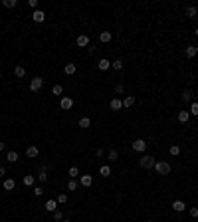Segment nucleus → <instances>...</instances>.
I'll use <instances>...</instances> for the list:
<instances>
[{
    "label": "nucleus",
    "mask_w": 198,
    "mask_h": 222,
    "mask_svg": "<svg viewBox=\"0 0 198 222\" xmlns=\"http://www.w3.org/2000/svg\"><path fill=\"white\" fill-rule=\"evenodd\" d=\"M155 163H157V161H155V159L151 157V155H143V157L139 159V167H141V169H147V171H149V169H153V167H155Z\"/></svg>",
    "instance_id": "nucleus-1"
},
{
    "label": "nucleus",
    "mask_w": 198,
    "mask_h": 222,
    "mask_svg": "<svg viewBox=\"0 0 198 222\" xmlns=\"http://www.w3.org/2000/svg\"><path fill=\"white\" fill-rule=\"evenodd\" d=\"M153 169L157 171L159 175H163V177H165V175H170V165H168V163H165V161H157Z\"/></svg>",
    "instance_id": "nucleus-2"
},
{
    "label": "nucleus",
    "mask_w": 198,
    "mask_h": 222,
    "mask_svg": "<svg viewBox=\"0 0 198 222\" xmlns=\"http://www.w3.org/2000/svg\"><path fill=\"white\" fill-rule=\"evenodd\" d=\"M145 149H147V141H145V139H137V141H133V151H137V153H143Z\"/></svg>",
    "instance_id": "nucleus-3"
},
{
    "label": "nucleus",
    "mask_w": 198,
    "mask_h": 222,
    "mask_svg": "<svg viewBox=\"0 0 198 222\" xmlns=\"http://www.w3.org/2000/svg\"><path fill=\"white\" fill-rule=\"evenodd\" d=\"M42 85H44V79H42V77H34L32 81H30V89L32 91H40Z\"/></svg>",
    "instance_id": "nucleus-4"
},
{
    "label": "nucleus",
    "mask_w": 198,
    "mask_h": 222,
    "mask_svg": "<svg viewBox=\"0 0 198 222\" xmlns=\"http://www.w3.org/2000/svg\"><path fill=\"white\" fill-rule=\"evenodd\" d=\"M60 107L62 109H71V107H73V99L71 97H62V101H60Z\"/></svg>",
    "instance_id": "nucleus-5"
},
{
    "label": "nucleus",
    "mask_w": 198,
    "mask_h": 222,
    "mask_svg": "<svg viewBox=\"0 0 198 222\" xmlns=\"http://www.w3.org/2000/svg\"><path fill=\"white\" fill-rule=\"evenodd\" d=\"M44 208H46L48 212H56V210H58V200H52V198H50V200H46Z\"/></svg>",
    "instance_id": "nucleus-6"
},
{
    "label": "nucleus",
    "mask_w": 198,
    "mask_h": 222,
    "mask_svg": "<svg viewBox=\"0 0 198 222\" xmlns=\"http://www.w3.org/2000/svg\"><path fill=\"white\" fill-rule=\"evenodd\" d=\"M32 20H34V22H38V24H40V22H44V20H46V14H44L42 10H34Z\"/></svg>",
    "instance_id": "nucleus-7"
},
{
    "label": "nucleus",
    "mask_w": 198,
    "mask_h": 222,
    "mask_svg": "<svg viewBox=\"0 0 198 222\" xmlns=\"http://www.w3.org/2000/svg\"><path fill=\"white\" fill-rule=\"evenodd\" d=\"M109 105H111V109H113V111H119V109H123V101H121V99H117V97H113Z\"/></svg>",
    "instance_id": "nucleus-8"
},
{
    "label": "nucleus",
    "mask_w": 198,
    "mask_h": 222,
    "mask_svg": "<svg viewBox=\"0 0 198 222\" xmlns=\"http://www.w3.org/2000/svg\"><path fill=\"white\" fill-rule=\"evenodd\" d=\"M38 153H40V151H38L36 145H32V147H28V149H26V157H28V159H36V157H38Z\"/></svg>",
    "instance_id": "nucleus-9"
},
{
    "label": "nucleus",
    "mask_w": 198,
    "mask_h": 222,
    "mask_svg": "<svg viewBox=\"0 0 198 222\" xmlns=\"http://www.w3.org/2000/svg\"><path fill=\"white\" fill-rule=\"evenodd\" d=\"M184 54H186V58H194V56H198V48L196 46H186Z\"/></svg>",
    "instance_id": "nucleus-10"
},
{
    "label": "nucleus",
    "mask_w": 198,
    "mask_h": 222,
    "mask_svg": "<svg viewBox=\"0 0 198 222\" xmlns=\"http://www.w3.org/2000/svg\"><path fill=\"white\" fill-rule=\"evenodd\" d=\"M184 208H186V204H184L182 200H174V202H172V210L174 212H182Z\"/></svg>",
    "instance_id": "nucleus-11"
},
{
    "label": "nucleus",
    "mask_w": 198,
    "mask_h": 222,
    "mask_svg": "<svg viewBox=\"0 0 198 222\" xmlns=\"http://www.w3.org/2000/svg\"><path fill=\"white\" fill-rule=\"evenodd\" d=\"M77 46H79V48H85V46H89V36L81 34V36L77 38Z\"/></svg>",
    "instance_id": "nucleus-12"
},
{
    "label": "nucleus",
    "mask_w": 198,
    "mask_h": 222,
    "mask_svg": "<svg viewBox=\"0 0 198 222\" xmlns=\"http://www.w3.org/2000/svg\"><path fill=\"white\" fill-rule=\"evenodd\" d=\"M97 66H99V70H101V72H105V70H109V68H111V62H109V60H105V58H101V60L97 62Z\"/></svg>",
    "instance_id": "nucleus-13"
},
{
    "label": "nucleus",
    "mask_w": 198,
    "mask_h": 222,
    "mask_svg": "<svg viewBox=\"0 0 198 222\" xmlns=\"http://www.w3.org/2000/svg\"><path fill=\"white\" fill-rule=\"evenodd\" d=\"M91 185H93L91 175H81V186H91Z\"/></svg>",
    "instance_id": "nucleus-14"
},
{
    "label": "nucleus",
    "mask_w": 198,
    "mask_h": 222,
    "mask_svg": "<svg viewBox=\"0 0 198 222\" xmlns=\"http://www.w3.org/2000/svg\"><path fill=\"white\" fill-rule=\"evenodd\" d=\"M111 38H113V34H111V32H101V34H99V42L107 44V42H111Z\"/></svg>",
    "instance_id": "nucleus-15"
},
{
    "label": "nucleus",
    "mask_w": 198,
    "mask_h": 222,
    "mask_svg": "<svg viewBox=\"0 0 198 222\" xmlns=\"http://www.w3.org/2000/svg\"><path fill=\"white\" fill-rule=\"evenodd\" d=\"M133 105H135V97H133V95H127V97L123 99V107H125V109H129V107H133Z\"/></svg>",
    "instance_id": "nucleus-16"
},
{
    "label": "nucleus",
    "mask_w": 198,
    "mask_h": 222,
    "mask_svg": "<svg viewBox=\"0 0 198 222\" xmlns=\"http://www.w3.org/2000/svg\"><path fill=\"white\" fill-rule=\"evenodd\" d=\"M64 72H65V75H73L75 72H77V68H75V64H65Z\"/></svg>",
    "instance_id": "nucleus-17"
},
{
    "label": "nucleus",
    "mask_w": 198,
    "mask_h": 222,
    "mask_svg": "<svg viewBox=\"0 0 198 222\" xmlns=\"http://www.w3.org/2000/svg\"><path fill=\"white\" fill-rule=\"evenodd\" d=\"M77 125H79L81 129H87V127H91V119H89V117H81Z\"/></svg>",
    "instance_id": "nucleus-18"
},
{
    "label": "nucleus",
    "mask_w": 198,
    "mask_h": 222,
    "mask_svg": "<svg viewBox=\"0 0 198 222\" xmlns=\"http://www.w3.org/2000/svg\"><path fill=\"white\" fill-rule=\"evenodd\" d=\"M14 186H16V182L12 181V179H6V181H4V190H14Z\"/></svg>",
    "instance_id": "nucleus-19"
},
{
    "label": "nucleus",
    "mask_w": 198,
    "mask_h": 222,
    "mask_svg": "<svg viewBox=\"0 0 198 222\" xmlns=\"http://www.w3.org/2000/svg\"><path fill=\"white\" fill-rule=\"evenodd\" d=\"M188 119H190V113L188 111H178V121L180 123H186Z\"/></svg>",
    "instance_id": "nucleus-20"
},
{
    "label": "nucleus",
    "mask_w": 198,
    "mask_h": 222,
    "mask_svg": "<svg viewBox=\"0 0 198 222\" xmlns=\"http://www.w3.org/2000/svg\"><path fill=\"white\" fill-rule=\"evenodd\" d=\"M99 175H101V177H109V175H111V167H109V165H103L99 169Z\"/></svg>",
    "instance_id": "nucleus-21"
},
{
    "label": "nucleus",
    "mask_w": 198,
    "mask_h": 222,
    "mask_svg": "<svg viewBox=\"0 0 198 222\" xmlns=\"http://www.w3.org/2000/svg\"><path fill=\"white\" fill-rule=\"evenodd\" d=\"M186 16H188V18H196V16H198V10H196L194 6H188L186 8Z\"/></svg>",
    "instance_id": "nucleus-22"
},
{
    "label": "nucleus",
    "mask_w": 198,
    "mask_h": 222,
    "mask_svg": "<svg viewBox=\"0 0 198 222\" xmlns=\"http://www.w3.org/2000/svg\"><path fill=\"white\" fill-rule=\"evenodd\" d=\"M67 177H69V179H75V177H79V169H77V167H71V169L67 171Z\"/></svg>",
    "instance_id": "nucleus-23"
},
{
    "label": "nucleus",
    "mask_w": 198,
    "mask_h": 222,
    "mask_svg": "<svg viewBox=\"0 0 198 222\" xmlns=\"http://www.w3.org/2000/svg\"><path fill=\"white\" fill-rule=\"evenodd\" d=\"M6 159H8V163H16L18 161V153H16V151H10V153L6 155Z\"/></svg>",
    "instance_id": "nucleus-24"
},
{
    "label": "nucleus",
    "mask_w": 198,
    "mask_h": 222,
    "mask_svg": "<svg viewBox=\"0 0 198 222\" xmlns=\"http://www.w3.org/2000/svg\"><path fill=\"white\" fill-rule=\"evenodd\" d=\"M14 73H16V77H24V75H26V70H24L22 66H16V68H14Z\"/></svg>",
    "instance_id": "nucleus-25"
},
{
    "label": "nucleus",
    "mask_w": 198,
    "mask_h": 222,
    "mask_svg": "<svg viewBox=\"0 0 198 222\" xmlns=\"http://www.w3.org/2000/svg\"><path fill=\"white\" fill-rule=\"evenodd\" d=\"M188 113L194 115V117H198V101H192L190 103V111H188Z\"/></svg>",
    "instance_id": "nucleus-26"
},
{
    "label": "nucleus",
    "mask_w": 198,
    "mask_h": 222,
    "mask_svg": "<svg viewBox=\"0 0 198 222\" xmlns=\"http://www.w3.org/2000/svg\"><path fill=\"white\" fill-rule=\"evenodd\" d=\"M34 181H36V179H34V175H26V177H24V185H26V186H32Z\"/></svg>",
    "instance_id": "nucleus-27"
},
{
    "label": "nucleus",
    "mask_w": 198,
    "mask_h": 222,
    "mask_svg": "<svg viewBox=\"0 0 198 222\" xmlns=\"http://www.w3.org/2000/svg\"><path fill=\"white\" fill-rule=\"evenodd\" d=\"M16 4H18L16 0H2V6H4V8H14Z\"/></svg>",
    "instance_id": "nucleus-28"
},
{
    "label": "nucleus",
    "mask_w": 198,
    "mask_h": 222,
    "mask_svg": "<svg viewBox=\"0 0 198 222\" xmlns=\"http://www.w3.org/2000/svg\"><path fill=\"white\" fill-rule=\"evenodd\" d=\"M107 159H109V161H111V163H115V161H117V159H119V155H117V151H109V155H107Z\"/></svg>",
    "instance_id": "nucleus-29"
},
{
    "label": "nucleus",
    "mask_w": 198,
    "mask_h": 222,
    "mask_svg": "<svg viewBox=\"0 0 198 222\" xmlns=\"http://www.w3.org/2000/svg\"><path fill=\"white\" fill-rule=\"evenodd\" d=\"M111 68H113V70H123V62H121V60L111 62Z\"/></svg>",
    "instance_id": "nucleus-30"
},
{
    "label": "nucleus",
    "mask_w": 198,
    "mask_h": 222,
    "mask_svg": "<svg viewBox=\"0 0 198 222\" xmlns=\"http://www.w3.org/2000/svg\"><path fill=\"white\" fill-rule=\"evenodd\" d=\"M115 93L117 95H123L125 93V85H123V83H117V85H115Z\"/></svg>",
    "instance_id": "nucleus-31"
},
{
    "label": "nucleus",
    "mask_w": 198,
    "mask_h": 222,
    "mask_svg": "<svg viewBox=\"0 0 198 222\" xmlns=\"http://www.w3.org/2000/svg\"><path fill=\"white\" fill-rule=\"evenodd\" d=\"M52 93L54 95H62V93H64V87H62V85H54L52 87Z\"/></svg>",
    "instance_id": "nucleus-32"
},
{
    "label": "nucleus",
    "mask_w": 198,
    "mask_h": 222,
    "mask_svg": "<svg viewBox=\"0 0 198 222\" xmlns=\"http://www.w3.org/2000/svg\"><path fill=\"white\" fill-rule=\"evenodd\" d=\"M182 101L192 103V93H190V91H184V93H182Z\"/></svg>",
    "instance_id": "nucleus-33"
},
{
    "label": "nucleus",
    "mask_w": 198,
    "mask_h": 222,
    "mask_svg": "<svg viewBox=\"0 0 198 222\" xmlns=\"http://www.w3.org/2000/svg\"><path fill=\"white\" fill-rule=\"evenodd\" d=\"M54 220L62 222V220H64V212H62V210H56V212H54Z\"/></svg>",
    "instance_id": "nucleus-34"
},
{
    "label": "nucleus",
    "mask_w": 198,
    "mask_h": 222,
    "mask_svg": "<svg viewBox=\"0 0 198 222\" xmlns=\"http://www.w3.org/2000/svg\"><path fill=\"white\" fill-rule=\"evenodd\" d=\"M38 179H40V182H46V181H48V173H46V171H40Z\"/></svg>",
    "instance_id": "nucleus-35"
},
{
    "label": "nucleus",
    "mask_w": 198,
    "mask_h": 222,
    "mask_svg": "<svg viewBox=\"0 0 198 222\" xmlns=\"http://www.w3.org/2000/svg\"><path fill=\"white\" fill-rule=\"evenodd\" d=\"M67 202V194H64V192H62L60 196H58V204H65Z\"/></svg>",
    "instance_id": "nucleus-36"
},
{
    "label": "nucleus",
    "mask_w": 198,
    "mask_h": 222,
    "mask_svg": "<svg viewBox=\"0 0 198 222\" xmlns=\"http://www.w3.org/2000/svg\"><path fill=\"white\" fill-rule=\"evenodd\" d=\"M42 194H44V188H42V186L34 188V196H36V198H38V196H42Z\"/></svg>",
    "instance_id": "nucleus-37"
},
{
    "label": "nucleus",
    "mask_w": 198,
    "mask_h": 222,
    "mask_svg": "<svg viewBox=\"0 0 198 222\" xmlns=\"http://www.w3.org/2000/svg\"><path fill=\"white\" fill-rule=\"evenodd\" d=\"M178 153H180V147H178V145H172V147H170V155H174V157H176Z\"/></svg>",
    "instance_id": "nucleus-38"
},
{
    "label": "nucleus",
    "mask_w": 198,
    "mask_h": 222,
    "mask_svg": "<svg viewBox=\"0 0 198 222\" xmlns=\"http://www.w3.org/2000/svg\"><path fill=\"white\" fill-rule=\"evenodd\" d=\"M75 188H77V182H75V181H69V182H67V190H75Z\"/></svg>",
    "instance_id": "nucleus-39"
},
{
    "label": "nucleus",
    "mask_w": 198,
    "mask_h": 222,
    "mask_svg": "<svg viewBox=\"0 0 198 222\" xmlns=\"http://www.w3.org/2000/svg\"><path fill=\"white\" fill-rule=\"evenodd\" d=\"M188 212H190V216H192V218H198V208H196V206H192Z\"/></svg>",
    "instance_id": "nucleus-40"
},
{
    "label": "nucleus",
    "mask_w": 198,
    "mask_h": 222,
    "mask_svg": "<svg viewBox=\"0 0 198 222\" xmlns=\"http://www.w3.org/2000/svg\"><path fill=\"white\" fill-rule=\"evenodd\" d=\"M28 6H32L34 10H38V0H28Z\"/></svg>",
    "instance_id": "nucleus-41"
},
{
    "label": "nucleus",
    "mask_w": 198,
    "mask_h": 222,
    "mask_svg": "<svg viewBox=\"0 0 198 222\" xmlns=\"http://www.w3.org/2000/svg\"><path fill=\"white\" fill-rule=\"evenodd\" d=\"M95 155H97V157H103L105 151H103V149H97V151H95Z\"/></svg>",
    "instance_id": "nucleus-42"
},
{
    "label": "nucleus",
    "mask_w": 198,
    "mask_h": 222,
    "mask_svg": "<svg viewBox=\"0 0 198 222\" xmlns=\"http://www.w3.org/2000/svg\"><path fill=\"white\" fill-rule=\"evenodd\" d=\"M4 175H6V169H4V167H0V177L4 179Z\"/></svg>",
    "instance_id": "nucleus-43"
},
{
    "label": "nucleus",
    "mask_w": 198,
    "mask_h": 222,
    "mask_svg": "<svg viewBox=\"0 0 198 222\" xmlns=\"http://www.w3.org/2000/svg\"><path fill=\"white\" fill-rule=\"evenodd\" d=\"M0 151H4V143H0Z\"/></svg>",
    "instance_id": "nucleus-44"
},
{
    "label": "nucleus",
    "mask_w": 198,
    "mask_h": 222,
    "mask_svg": "<svg viewBox=\"0 0 198 222\" xmlns=\"http://www.w3.org/2000/svg\"><path fill=\"white\" fill-rule=\"evenodd\" d=\"M62 222H69V220H62Z\"/></svg>",
    "instance_id": "nucleus-45"
},
{
    "label": "nucleus",
    "mask_w": 198,
    "mask_h": 222,
    "mask_svg": "<svg viewBox=\"0 0 198 222\" xmlns=\"http://www.w3.org/2000/svg\"><path fill=\"white\" fill-rule=\"evenodd\" d=\"M147 222H153V220H147Z\"/></svg>",
    "instance_id": "nucleus-46"
},
{
    "label": "nucleus",
    "mask_w": 198,
    "mask_h": 222,
    "mask_svg": "<svg viewBox=\"0 0 198 222\" xmlns=\"http://www.w3.org/2000/svg\"><path fill=\"white\" fill-rule=\"evenodd\" d=\"M196 36H198V30H196Z\"/></svg>",
    "instance_id": "nucleus-47"
}]
</instances>
